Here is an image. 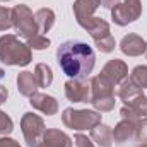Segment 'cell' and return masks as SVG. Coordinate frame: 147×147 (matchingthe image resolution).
Returning <instances> with one entry per match:
<instances>
[{
  "label": "cell",
  "instance_id": "cell-1",
  "mask_svg": "<svg viewBox=\"0 0 147 147\" xmlns=\"http://www.w3.org/2000/svg\"><path fill=\"white\" fill-rule=\"evenodd\" d=\"M57 62L69 79H87L94 70L96 53L87 43L69 39L57 48Z\"/></svg>",
  "mask_w": 147,
  "mask_h": 147
},
{
  "label": "cell",
  "instance_id": "cell-2",
  "mask_svg": "<svg viewBox=\"0 0 147 147\" xmlns=\"http://www.w3.org/2000/svg\"><path fill=\"white\" fill-rule=\"evenodd\" d=\"M33 60V51L28 43L19 41L14 34L0 36V62L9 67H26Z\"/></svg>",
  "mask_w": 147,
  "mask_h": 147
},
{
  "label": "cell",
  "instance_id": "cell-3",
  "mask_svg": "<svg viewBox=\"0 0 147 147\" xmlns=\"http://www.w3.org/2000/svg\"><path fill=\"white\" fill-rule=\"evenodd\" d=\"M91 105L98 113H108L115 108V86L96 75L91 77Z\"/></svg>",
  "mask_w": 147,
  "mask_h": 147
},
{
  "label": "cell",
  "instance_id": "cell-4",
  "mask_svg": "<svg viewBox=\"0 0 147 147\" xmlns=\"http://www.w3.org/2000/svg\"><path fill=\"white\" fill-rule=\"evenodd\" d=\"M101 113L96 110H74V108H65L62 113V121L67 128L72 130H92L96 125L101 123Z\"/></svg>",
  "mask_w": 147,
  "mask_h": 147
},
{
  "label": "cell",
  "instance_id": "cell-5",
  "mask_svg": "<svg viewBox=\"0 0 147 147\" xmlns=\"http://www.w3.org/2000/svg\"><path fill=\"white\" fill-rule=\"evenodd\" d=\"M10 14H12V28L21 38L29 39V38L39 34L36 21H34V14L26 3L16 5L14 9H10Z\"/></svg>",
  "mask_w": 147,
  "mask_h": 147
},
{
  "label": "cell",
  "instance_id": "cell-6",
  "mask_svg": "<svg viewBox=\"0 0 147 147\" xmlns=\"http://www.w3.org/2000/svg\"><path fill=\"white\" fill-rule=\"evenodd\" d=\"M21 130H22V135H24L28 147H39L43 142L46 127H45V121L41 116L29 111V113H24L21 118Z\"/></svg>",
  "mask_w": 147,
  "mask_h": 147
},
{
  "label": "cell",
  "instance_id": "cell-7",
  "mask_svg": "<svg viewBox=\"0 0 147 147\" xmlns=\"http://www.w3.org/2000/svg\"><path fill=\"white\" fill-rule=\"evenodd\" d=\"M142 14V2L140 0H123L111 9V19L116 26H127L137 21Z\"/></svg>",
  "mask_w": 147,
  "mask_h": 147
},
{
  "label": "cell",
  "instance_id": "cell-8",
  "mask_svg": "<svg viewBox=\"0 0 147 147\" xmlns=\"http://www.w3.org/2000/svg\"><path fill=\"white\" fill-rule=\"evenodd\" d=\"M137 123L121 120L115 125L111 132H113V142L116 144V147H135L139 144L137 142Z\"/></svg>",
  "mask_w": 147,
  "mask_h": 147
},
{
  "label": "cell",
  "instance_id": "cell-9",
  "mask_svg": "<svg viewBox=\"0 0 147 147\" xmlns=\"http://www.w3.org/2000/svg\"><path fill=\"white\" fill-rule=\"evenodd\" d=\"M65 96L72 103H91V82L87 79H69L65 82Z\"/></svg>",
  "mask_w": 147,
  "mask_h": 147
},
{
  "label": "cell",
  "instance_id": "cell-10",
  "mask_svg": "<svg viewBox=\"0 0 147 147\" xmlns=\"http://www.w3.org/2000/svg\"><path fill=\"white\" fill-rule=\"evenodd\" d=\"M99 77H103L105 80H108L111 86H118L120 82H123L128 77V67L123 60L113 58L110 60L99 72Z\"/></svg>",
  "mask_w": 147,
  "mask_h": 147
},
{
  "label": "cell",
  "instance_id": "cell-11",
  "mask_svg": "<svg viewBox=\"0 0 147 147\" xmlns=\"http://www.w3.org/2000/svg\"><path fill=\"white\" fill-rule=\"evenodd\" d=\"M101 5V0H75L74 2V16L80 28H84L92 17L98 7Z\"/></svg>",
  "mask_w": 147,
  "mask_h": 147
},
{
  "label": "cell",
  "instance_id": "cell-12",
  "mask_svg": "<svg viewBox=\"0 0 147 147\" xmlns=\"http://www.w3.org/2000/svg\"><path fill=\"white\" fill-rule=\"evenodd\" d=\"M29 103H31V106H33L34 110L41 111V113L46 115V116H53V115H57V111H58V101H57L53 96H50V94L36 92V94H33V96L29 98Z\"/></svg>",
  "mask_w": 147,
  "mask_h": 147
},
{
  "label": "cell",
  "instance_id": "cell-13",
  "mask_svg": "<svg viewBox=\"0 0 147 147\" xmlns=\"http://www.w3.org/2000/svg\"><path fill=\"white\" fill-rule=\"evenodd\" d=\"M146 43L147 41H144L139 34L130 33V34L123 36V39L120 41V50H121V53H125L128 57H140L146 51Z\"/></svg>",
  "mask_w": 147,
  "mask_h": 147
},
{
  "label": "cell",
  "instance_id": "cell-14",
  "mask_svg": "<svg viewBox=\"0 0 147 147\" xmlns=\"http://www.w3.org/2000/svg\"><path fill=\"white\" fill-rule=\"evenodd\" d=\"M39 147H72V139L58 128H46Z\"/></svg>",
  "mask_w": 147,
  "mask_h": 147
},
{
  "label": "cell",
  "instance_id": "cell-15",
  "mask_svg": "<svg viewBox=\"0 0 147 147\" xmlns=\"http://www.w3.org/2000/svg\"><path fill=\"white\" fill-rule=\"evenodd\" d=\"M144 94V91L140 89V87H137L128 77L123 80V82H120L118 84V91H116V96L125 103V105H130L132 101H135L139 96H142Z\"/></svg>",
  "mask_w": 147,
  "mask_h": 147
},
{
  "label": "cell",
  "instance_id": "cell-16",
  "mask_svg": "<svg viewBox=\"0 0 147 147\" xmlns=\"http://www.w3.org/2000/svg\"><path fill=\"white\" fill-rule=\"evenodd\" d=\"M38 82H36V77L33 72H28V70H22L19 72L17 75V91L26 96V98H31L33 94H36L38 91Z\"/></svg>",
  "mask_w": 147,
  "mask_h": 147
},
{
  "label": "cell",
  "instance_id": "cell-17",
  "mask_svg": "<svg viewBox=\"0 0 147 147\" xmlns=\"http://www.w3.org/2000/svg\"><path fill=\"white\" fill-rule=\"evenodd\" d=\"M84 29L89 33V36L92 38L94 41H99V39H105L106 36H110V24L105 21V19H101V17H92L86 26H84Z\"/></svg>",
  "mask_w": 147,
  "mask_h": 147
},
{
  "label": "cell",
  "instance_id": "cell-18",
  "mask_svg": "<svg viewBox=\"0 0 147 147\" xmlns=\"http://www.w3.org/2000/svg\"><path fill=\"white\" fill-rule=\"evenodd\" d=\"M91 139L96 146L99 147H113V132L108 125H96L91 130Z\"/></svg>",
  "mask_w": 147,
  "mask_h": 147
},
{
  "label": "cell",
  "instance_id": "cell-19",
  "mask_svg": "<svg viewBox=\"0 0 147 147\" xmlns=\"http://www.w3.org/2000/svg\"><path fill=\"white\" fill-rule=\"evenodd\" d=\"M34 21H36V26H38V33L43 34V33H48L53 24H55V12L51 9H39L34 12Z\"/></svg>",
  "mask_w": 147,
  "mask_h": 147
},
{
  "label": "cell",
  "instance_id": "cell-20",
  "mask_svg": "<svg viewBox=\"0 0 147 147\" xmlns=\"http://www.w3.org/2000/svg\"><path fill=\"white\" fill-rule=\"evenodd\" d=\"M34 77H36V82L39 87H50L51 82H53V72L50 69V65L46 63H38L34 67Z\"/></svg>",
  "mask_w": 147,
  "mask_h": 147
},
{
  "label": "cell",
  "instance_id": "cell-21",
  "mask_svg": "<svg viewBox=\"0 0 147 147\" xmlns=\"http://www.w3.org/2000/svg\"><path fill=\"white\" fill-rule=\"evenodd\" d=\"M137 87H140L142 91L147 89V65H137L132 74H130V77H128Z\"/></svg>",
  "mask_w": 147,
  "mask_h": 147
},
{
  "label": "cell",
  "instance_id": "cell-22",
  "mask_svg": "<svg viewBox=\"0 0 147 147\" xmlns=\"http://www.w3.org/2000/svg\"><path fill=\"white\" fill-rule=\"evenodd\" d=\"M26 41H28V46L31 50H46L50 46V39L45 36V34H36V36L29 38Z\"/></svg>",
  "mask_w": 147,
  "mask_h": 147
},
{
  "label": "cell",
  "instance_id": "cell-23",
  "mask_svg": "<svg viewBox=\"0 0 147 147\" xmlns=\"http://www.w3.org/2000/svg\"><path fill=\"white\" fill-rule=\"evenodd\" d=\"M12 130H14V123H12V120H10V116L5 113V111L0 110V135H9V134H12Z\"/></svg>",
  "mask_w": 147,
  "mask_h": 147
},
{
  "label": "cell",
  "instance_id": "cell-24",
  "mask_svg": "<svg viewBox=\"0 0 147 147\" xmlns=\"http://www.w3.org/2000/svg\"><path fill=\"white\" fill-rule=\"evenodd\" d=\"M94 45H96V48H98L101 53H111V51L115 50V46H116V41H115V38L110 34V36H106L105 39L94 41Z\"/></svg>",
  "mask_w": 147,
  "mask_h": 147
},
{
  "label": "cell",
  "instance_id": "cell-25",
  "mask_svg": "<svg viewBox=\"0 0 147 147\" xmlns=\"http://www.w3.org/2000/svg\"><path fill=\"white\" fill-rule=\"evenodd\" d=\"M9 28H12V14H10V9L0 5V31H7Z\"/></svg>",
  "mask_w": 147,
  "mask_h": 147
},
{
  "label": "cell",
  "instance_id": "cell-26",
  "mask_svg": "<svg viewBox=\"0 0 147 147\" xmlns=\"http://www.w3.org/2000/svg\"><path fill=\"white\" fill-rule=\"evenodd\" d=\"M74 144H75V147H96L92 139L84 135V134H75L74 135Z\"/></svg>",
  "mask_w": 147,
  "mask_h": 147
},
{
  "label": "cell",
  "instance_id": "cell-27",
  "mask_svg": "<svg viewBox=\"0 0 147 147\" xmlns=\"http://www.w3.org/2000/svg\"><path fill=\"white\" fill-rule=\"evenodd\" d=\"M137 142L139 144L147 142V118H142L137 123Z\"/></svg>",
  "mask_w": 147,
  "mask_h": 147
},
{
  "label": "cell",
  "instance_id": "cell-28",
  "mask_svg": "<svg viewBox=\"0 0 147 147\" xmlns=\"http://www.w3.org/2000/svg\"><path fill=\"white\" fill-rule=\"evenodd\" d=\"M0 147H21L17 140L9 139V137H0Z\"/></svg>",
  "mask_w": 147,
  "mask_h": 147
},
{
  "label": "cell",
  "instance_id": "cell-29",
  "mask_svg": "<svg viewBox=\"0 0 147 147\" xmlns=\"http://www.w3.org/2000/svg\"><path fill=\"white\" fill-rule=\"evenodd\" d=\"M118 3H120V0H101V5H103L105 9H110V10L115 5H118Z\"/></svg>",
  "mask_w": 147,
  "mask_h": 147
},
{
  "label": "cell",
  "instance_id": "cell-30",
  "mask_svg": "<svg viewBox=\"0 0 147 147\" xmlns=\"http://www.w3.org/2000/svg\"><path fill=\"white\" fill-rule=\"evenodd\" d=\"M7 96H9V91H7V87L0 84V105H2V103H5Z\"/></svg>",
  "mask_w": 147,
  "mask_h": 147
},
{
  "label": "cell",
  "instance_id": "cell-31",
  "mask_svg": "<svg viewBox=\"0 0 147 147\" xmlns=\"http://www.w3.org/2000/svg\"><path fill=\"white\" fill-rule=\"evenodd\" d=\"M139 147H147V142H144V144H140Z\"/></svg>",
  "mask_w": 147,
  "mask_h": 147
},
{
  "label": "cell",
  "instance_id": "cell-32",
  "mask_svg": "<svg viewBox=\"0 0 147 147\" xmlns=\"http://www.w3.org/2000/svg\"><path fill=\"white\" fill-rule=\"evenodd\" d=\"M144 55H146V58H147V43H146V51H144Z\"/></svg>",
  "mask_w": 147,
  "mask_h": 147
},
{
  "label": "cell",
  "instance_id": "cell-33",
  "mask_svg": "<svg viewBox=\"0 0 147 147\" xmlns=\"http://www.w3.org/2000/svg\"><path fill=\"white\" fill-rule=\"evenodd\" d=\"M2 77H3V70H0V79H2Z\"/></svg>",
  "mask_w": 147,
  "mask_h": 147
},
{
  "label": "cell",
  "instance_id": "cell-34",
  "mask_svg": "<svg viewBox=\"0 0 147 147\" xmlns=\"http://www.w3.org/2000/svg\"><path fill=\"white\" fill-rule=\"evenodd\" d=\"M0 2H9V0H0Z\"/></svg>",
  "mask_w": 147,
  "mask_h": 147
}]
</instances>
